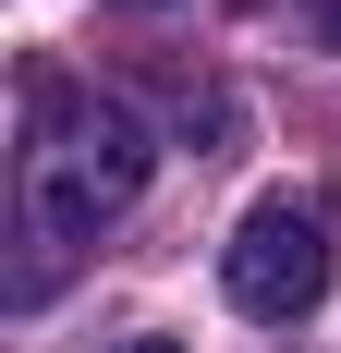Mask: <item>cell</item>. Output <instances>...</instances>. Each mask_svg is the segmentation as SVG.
<instances>
[{"label":"cell","instance_id":"6da1fadb","mask_svg":"<svg viewBox=\"0 0 341 353\" xmlns=\"http://www.w3.org/2000/svg\"><path fill=\"white\" fill-rule=\"evenodd\" d=\"M146 122L98 85H37V146H25V208L49 244H98L110 219L146 195Z\"/></svg>","mask_w":341,"mask_h":353},{"label":"cell","instance_id":"277c9868","mask_svg":"<svg viewBox=\"0 0 341 353\" xmlns=\"http://www.w3.org/2000/svg\"><path fill=\"white\" fill-rule=\"evenodd\" d=\"M329 37H341V0H329Z\"/></svg>","mask_w":341,"mask_h":353},{"label":"cell","instance_id":"7a4b0ae2","mask_svg":"<svg viewBox=\"0 0 341 353\" xmlns=\"http://www.w3.org/2000/svg\"><path fill=\"white\" fill-rule=\"evenodd\" d=\"M220 292H232L256 329L317 317V292H329V208H317V195H256V208L232 219V244H220Z\"/></svg>","mask_w":341,"mask_h":353},{"label":"cell","instance_id":"3957f363","mask_svg":"<svg viewBox=\"0 0 341 353\" xmlns=\"http://www.w3.org/2000/svg\"><path fill=\"white\" fill-rule=\"evenodd\" d=\"M122 353H183V341H159V329H135V341H122Z\"/></svg>","mask_w":341,"mask_h":353}]
</instances>
